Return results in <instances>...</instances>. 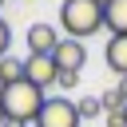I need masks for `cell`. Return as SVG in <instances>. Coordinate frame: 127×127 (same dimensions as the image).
I'll return each mask as SVG.
<instances>
[{
    "mask_svg": "<svg viewBox=\"0 0 127 127\" xmlns=\"http://www.w3.org/2000/svg\"><path fill=\"white\" fill-rule=\"evenodd\" d=\"M44 99H48V95H44L40 87H32L28 79H20V83H8V87L0 91L4 123H12V127H28V123H36V115H40Z\"/></svg>",
    "mask_w": 127,
    "mask_h": 127,
    "instance_id": "6da1fadb",
    "label": "cell"
},
{
    "mask_svg": "<svg viewBox=\"0 0 127 127\" xmlns=\"http://www.w3.org/2000/svg\"><path fill=\"white\" fill-rule=\"evenodd\" d=\"M60 28L67 32V40L95 36L103 28V8L95 0H64L60 4Z\"/></svg>",
    "mask_w": 127,
    "mask_h": 127,
    "instance_id": "7a4b0ae2",
    "label": "cell"
},
{
    "mask_svg": "<svg viewBox=\"0 0 127 127\" xmlns=\"http://www.w3.org/2000/svg\"><path fill=\"white\" fill-rule=\"evenodd\" d=\"M36 127H79V115H75V99L67 95H48L40 115H36Z\"/></svg>",
    "mask_w": 127,
    "mask_h": 127,
    "instance_id": "3957f363",
    "label": "cell"
},
{
    "mask_svg": "<svg viewBox=\"0 0 127 127\" xmlns=\"http://www.w3.org/2000/svg\"><path fill=\"white\" fill-rule=\"evenodd\" d=\"M24 79H28L32 87L48 91V87H56L60 67H56V60H52V56H28V60H24Z\"/></svg>",
    "mask_w": 127,
    "mask_h": 127,
    "instance_id": "277c9868",
    "label": "cell"
},
{
    "mask_svg": "<svg viewBox=\"0 0 127 127\" xmlns=\"http://www.w3.org/2000/svg\"><path fill=\"white\" fill-rule=\"evenodd\" d=\"M52 60H56L60 71H79V67L87 64V48H83V40H67V36H64V40L56 44Z\"/></svg>",
    "mask_w": 127,
    "mask_h": 127,
    "instance_id": "5b68a950",
    "label": "cell"
},
{
    "mask_svg": "<svg viewBox=\"0 0 127 127\" xmlns=\"http://www.w3.org/2000/svg\"><path fill=\"white\" fill-rule=\"evenodd\" d=\"M60 40H64V36H60L52 24H44V20H40V24H32V28H28V56H52Z\"/></svg>",
    "mask_w": 127,
    "mask_h": 127,
    "instance_id": "8992f818",
    "label": "cell"
},
{
    "mask_svg": "<svg viewBox=\"0 0 127 127\" xmlns=\"http://www.w3.org/2000/svg\"><path fill=\"white\" fill-rule=\"evenodd\" d=\"M103 60L115 75H127V36H111L107 48H103Z\"/></svg>",
    "mask_w": 127,
    "mask_h": 127,
    "instance_id": "52a82bcc",
    "label": "cell"
},
{
    "mask_svg": "<svg viewBox=\"0 0 127 127\" xmlns=\"http://www.w3.org/2000/svg\"><path fill=\"white\" fill-rule=\"evenodd\" d=\"M103 28L111 36H127V0H111L103 8Z\"/></svg>",
    "mask_w": 127,
    "mask_h": 127,
    "instance_id": "ba28073f",
    "label": "cell"
},
{
    "mask_svg": "<svg viewBox=\"0 0 127 127\" xmlns=\"http://www.w3.org/2000/svg\"><path fill=\"white\" fill-rule=\"evenodd\" d=\"M20 79H24V60L4 56V60H0V83L8 87V83H20Z\"/></svg>",
    "mask_w": 127,
    "mask_h": 127,
    "instance_id": "9c48e42d",
    "label": "cell"
},
{
    "mask_svg": "<svg viewBox=\"0 0 127 127\" xmlns=\"http://www.w3.org/2000/svg\"><path fill=\"white\" fill-rule=\"evenodd\" d=\"M99 111H103L99 95H83V99H75V115H79V123H83V119H95Z\"/></svg>",
    "mask_w": 127,
    "mask_h": 127,
    "instance_id": "30bf717a",
    "label": "cell"
},
{
    "mask_svg": "<svg viewBox=\"0 0 127 127\" xmlns=\"http://www.w3.org/2000/svg\"><path fill=\"white\" fill-rule=\"evenodd\" d=\"M99 103H103V111H107V115H111V111H123V107H127V103H123V95H119L115 87H111V91H103V95H99Z\"/></svg>",
    "mask_w": 127,
    "mask_h": 127,
    "instance_id": "8fae6325",
    "label": "cell"
},
{
    "mask_svg": "<svg viewBox=\"0 0 127 127\" xmlns=\"http://www.w3.org/2000/svg\"><path fill=\"white\" fill-rule=\"evenodd\" d=\"M79 83V71H60V79H56V87H64V91H71Z\"/></svg>",
    "mask_w": 127,
    "mask_h": 127,
    "instance_id": "7c38bea8",
    "label": "cell"
},
{
    "mask_svg": "<svg viewBox=\"0 0 127 127\" xmlns=\"http://www.w3.org/2000/svg\"><path fill=\"white\" fill-rule=\"evenodd\" d=\"M8 44H12V28H8L4 20H0V60L8 56Z\"/></svg>",
    "mask_w": 127,
    "mask_h": 127,
    "instance_id": "4fadbf2b",
    "label": "cell"
},
{
    "mask_svg": "<svg viewBox=\"0 0 127 127\" xmlns=\"http://www.w3.org/2000/svg\"><path fill=\"white\" fill-rule=\"evenodd\" d=\"M107 127H127V115H123V111H111V115H107Z\"/></svg>",
    "mask_w": 127,
    "mask_h": 127,
    "instance_id": "5bb4252c",
    "label": "cell"
},
{
    "mask_svg": "<svg viewBox=\"0 0 127 127\" xmlns=\"http://www.w3.org/2000/svg\"><path fill=\"white\" fill-rule=\"evenodd\" d=\"M115 91L123 95V103H127V75H119V83H115Z\"/></svg>",
    "mask_w": 127,
    "mask_h": 127,
    "instance_id": "9a60e30c",
    "label": "cell"
},
{
    "mask_svg": "<svg viewBox=\"0 0 127 127\" xmlns=\"http://www.w3.org/2000/svg\"><path fill=\"white\" fill-rule=\"evenodd\" d=\"M95 4H99V8H107V4H111V0H95Z\"/></svg>",
    "mask_w": 127,
    "mask_h": 127,
    "instance_id": "2e32d148",
    "label": "cell"
},
{
    "mask_svg": "<svg viewBox=\"0 0 127 127\" xmlns=\"http://www.w3.org/2000/svg\"><path fill=\"white\" fill-rule=\"evenodd\" d=\"M0 127H4V107H0Z\"/></svg>",
    "mask_w": 127,
    "mask_h": 127,
    "instance_id": "e0dca14e",
    "label": "cell"
},
{
    "mask_svg": "<svg viewBox=\"0 0 127 127\" xmlns=\"http://www.w3.org/2000/svg\"><path fill=\"white\" fill-rule=\"evenodd\" d=\"M0 91H4V83H0Z\"/></svg>",
    "mask_w": 127,
    "mask_h": 127,
    "instance_id": "ac0fdd59",
    "label": "cell"
},
{
    "mask_svg": "<svg viewBox=\"0 0 127 127\" xmlns=\"http://www.w3.org/2000/svg\"><path fill=\"white\" fill-rule=\"evenodd\" d=\"M123 115H127V107H123Z\"/></svg>",
    "mask_w": 127,
    "mask_h": 127,
    "instance_id": "d6986e66",
    "label": "cell"
},
{
    "mask_svg": "<svg viewBox=\"0 0 127 127\" xmlns=\"http://www.w3.org/2000/svg\"><path fill=\"white\" fill-rule=\"evenodd\" d=\"M4 127H12V123H4Z\"/></svg>",
    "mask_w": 127,
    "mask_h": 127,
    "instance_id": "ffe728a7",
    "label": "cell"
},
{
    "mask_svg": "<svg viewBox=\"0 0 127 127\" xmlns=\"http://www.w3.org/2000/svg\"><path fill=\"white\" fill-rule=\"evenodd\" d=\"M28 127H36V123H28Z\"/></svg>",
    "mask_w": 127,
    "mask_h": 127,
    "instance_id": "44dd1931",
    "label": "cell"
},
{
    "mask_svg": "<svg viewBox=\"0 0 127 127\" xmlns=\"http://www.w3.org/2000/svg\"><path fill=\"white\" fill-rule=\"evenodd\" d=\"M0 4H4V0H0Z\"/></svg>",
    "mask_w": 127,
    "mask_h": 127,
    "instance_id": "7402d4cb",
    "label": "cell"
}]
</instances>
